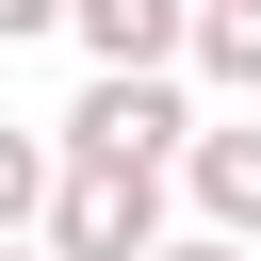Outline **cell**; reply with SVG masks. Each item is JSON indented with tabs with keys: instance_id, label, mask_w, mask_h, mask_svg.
<instances>
[{
	"instance_id": "obj_1",
	"label": "cell",
	"mask_w": 261,
	"mask_h": 261,
	"mask_svg": "<svg viewBox=\"0 0 261 261\" xmlns=\"http://www.w3.org/2000/svg\"><path fill=\"white\" fill-rule=\"evenodd\" d=\"M49 130H65V163H179L196 147V65H98Z\"/></svg>"
},
{
	"instance_id": "obj_2",
	"label": "cell",
	"mask_w": 261,
	"mask_h": 261,
	"mask_svg": "<svg viewBox=\"0 0 261 261\" xmlns=\"http://www.w3.org/2000/svg\"><path fill=\"white\" fill-rule=\"evenodd\" d=\"M163 179L179 163H65L49 179V245L65 261H147L163 245Z\"/></svg>"
},
{
	"instance_id": "obj_3",
	"label": "cell",
	"mask_w": 261,
	"mask_h": 261,
	"mask_svg": "<svg viewBox=\"0 0 261 261\" xmlns=\"http://www.w3.org/2000/svg\"><path fill=\"white\" fill-rule=\"evenodd\" d=\"M179 196H196V228H228V245H261V98H228V114H196V147H179Z\"/></svg>"
},
{
	"instance_id": "obj_4",
	"label": "cell",
	"mask_w": 261,
	"mask_h": 261,
	"mask_svg": "<svg viewBox=\"0 0 261 261\" xmlns=\"http://www.w3.org/2000/svg\"><path fill=\"white\" fill-rule=\"evenodd\" d=\"M82 65H196V0H65Z\"/></svg>"
},
{
	"instance_id": "obj_5",
	"label": "cell",
	"mask_w": 261,
	"mask_h": 261,
	"mask_svg": "<svg viewBox=\"0 0 261 261\" xmlns=\"http://www.w3.org/2000/svg\"><path fill=\"white\" fill-rule=\"evenodd\" d=\"M196 82L212 98H261V0H196Z\"/></svg>"
},
{
	"instance_id": "obj_6",
	"label": "cell",
	"mask_w": 261,
	"mask_h": 261,
	"mask_svg": "<svg viewBox=\"0 0 261 261\" xmlns=\"http://www.w3.org/2000/svg\"><path fill=\"white\" fill-rule=\"evenodd\" d=\"M49 179H65V130H16V114H0V245L49 228Z\"/></svg>"
},
{
	"instance_id": "obj_7",
	"label": "cell",
	"mask_w": 261,
	"mask_h": 261,
	"mask_svg": "<svg viewBox=\"0 0 261 261\" xmlns=\"http://www.w3.org/2000/svg\"><path fill=\"white\" fill-rule=\"evenodd\" d=\"M147 261H261V245H228V228H163Z\"/></svg>"
},
{
	"instance_id": "obj_8",
	"label": "cell",
	"mask_w": 261,
	"mask_h": 261,
	"mask_svg": "<svg viewBox=\"0 0 261 261\" xmlns=\"http://www.w3.org/2000/svg\"><path fill=\"white\" fill-rule=\"evenodd\" d=\"M16 33H65V0H0V49H16Z\"/></svg>"
},
{
	"instance_id": "obj_9",
	"label": "cell",
	"mask_w": 261,
	"mask_h": 261,
	"mask_svg": "<svg viewBox=\"0 0 261 261\" xmlns=\"http://www.w3.org/2000/svg\"><path fill=\"white\" fill-rule=\"evenodd\" d=\"M0 261H65V245H49V228H16V245H0Z\"/></svg>"
}]
</instances>
